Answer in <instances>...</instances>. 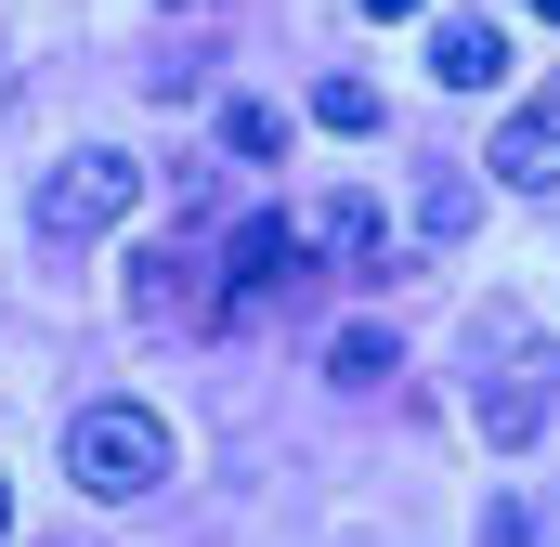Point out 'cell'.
<instances>
[{
	"instance_id": "277c9868",
	"label": "cell",
	"mask_w": 560,
	"mask_h": 547,
	"mask_svg": "<svg viewBox=\"0 0 560 547\" xmlns=\"http://www.w3.org/2000/svg\"><path fill=\"white\" fill-rule=\"evenodd\" d=\"M300 248H313V261H378V248H392V222H378V196H365V183H339V196H313V222H300Z\"/></svg>"
},
{
	"instance_id": "ba28073f",
	"label": "cell",
	"mask_w": 560,
	"mask_h": 547,
	"mask_svg": "<svg viewBox=\"0 0 560 547\" xmlns=\"http://www.w3.org/2000/svg\"><path fill=\"white\" fill-rule=\"evenodd\" d=\"M313 118L326 131H378V79H313Z\"/></svg>"
},
{
	"instance_id": "7c38bea8",
	"label": "cell",
	"mask_w": 560,
	"mask_h": 547,
	"mask_svg": "<svg viewBox=\"0 0 560 547\" xmlns=\"http://www.w3.org/2000/svg\"><path fill=\"white\" fill-rule=\"evenodd\" d=\"M0 535H13V482H0Z\"/></svg>"
},
{
	"instance_id": "30bf717a",
	"label": "cell",
	"mask_w": 560,
	"mask_h": 547,
	"mask_svg": "<svg viewBox=\"0 0 560 547\" xmlns=\"http://www.w3.org/2000/svg\"><path fill=\"white\" fill-rule=\"evenodd\" d=\"M535 417H548L535 392H482V443H535Z\"/></svg>"
},
{
	"instance_id": "4fadbf2b",
	"label": "cell",
	"mask_w": 560,
	"mask_h": 547,
	"mask_svg": "<svg viewBox=\"0 0 560 547\" xmlns=\"http://www.w3.org/2000/svg\"><path fill=\"white\" fill-rule=\"evenodd\" d=\"M535 13H548V26H560V0H535Z\"/></svg>"
},
{
	"instance_id": "8992f818",
	"label": "cell",
	"mask_w": 560,
	"mask_h": 547,
	"mask_svg": "<svg viewBox=\"0 0 560 547\" xmlns=\"http://www.w3.org/2000/svg\"><path fill=\"white\" fill-rule=\"evenodd\" d=\"M287 261H300V222H248V235L222 248V274H235V300H261V287H275Z\"/></svg>"
},
{
	"instance_id": "8fae6325",
	"label": "cell",
	"mask_w": 560,
	"mask_h": 547,
	"mask_svg": "<svg viewBox=\"0 0 560 547\" xmlns=\"http://www.w3.org/2000/svg\"><path fill=\"white\" fill-rule=\"evenodd\" d=\"M365 13H378V26H405V13H418V0H365Z\"/></svg>"
},
{
	"instance_id": "6da1fadb",
	"label": "cell",
	"mask_w": 560,
	"mask_h": 547,
	"mask_svg": "<svg viewBox=\"0 0 560 547\" xmlns=\"http://www.w3.org/2000/svg\"><path fill=\"white\" fill-rule=\"evenodd\" d=\"M66 482L92 496V509H131L170 482V417L156 405H79L66 417Z\"/></svg>"
},
{
	"instance_id": "7a4b0ae2",
	"label": "cell",
	"mask_w": 560,
	"mask_h": 547,
	"mask_svg": "<svg viewBox=\"0 0 560 547\" xmlns=\"http://www.w3.org/2000/svg\"><path fill=\"white\" fill-rule=\"evenodd\" d=\"M131 209H143V156H118V143H79V156L39 170V235H52V248H92V235H118Z\"/></svg>"
},
{
	"instance_id": "3957f363",
	"label": "cell",
	"mask_w": 560,
	"mask_h": 547,
	"mask_svg": "<svg viewBox=\"0 0 560 547\" xmlns=\"http://www.w3.org/2000/svg\"><path fill=\"white\" fill-rule=\"evenodd\" d=\"M482 170H495L509 196H548V183H560V92L509 105V118H495V143H482Z\"/></svg>"
},
{
	"instance_id": "52a82bcc",
	"label": "cell",
	"mask_w": 560,
	"mask_h": 547,
	"mask_svg": "<svg viewBox=\"0 0 560 547\" xmlns=\"http://www.w3.org/2000/svg\"><path fill=\"white\" fill-rule=\"evenodd\" d=\"M392 365H405V352H392V326H339V339H326V379H339V392H378Z\"/></svg>"
},
{
	"instance_id": "5b68a950",
	"label": "cell",
	"mask_w": 560,
	"mask_h": 547,
	"mask_svg": "<svg viewBox=\"0 0 560 547\" xmlns=\"http://www.w3.org/2000/svg\"><path fill=\"white\" fill-rule=\"evenodd\" d=\"M430 66H443V79H456V92H495V79H509V39H495V26H482V13H456V26H443V39H430Z\"/></svg>"
},
{
	"instance_id": "9c48e42d",
	"label": "cell",
	"mask_w": 560,
	"mask_h": 547,
	"mask_svg": "<svg viewBox=\"0 0 560 547\" xmlns=\"http://www.w3.org/2000/svg\"><path fill=\"white\" fill-rule=\"evenodd\" d=\"M222 143H235V156H287V118L275 105H222Z\"/></svg>"
}]
</instances>
